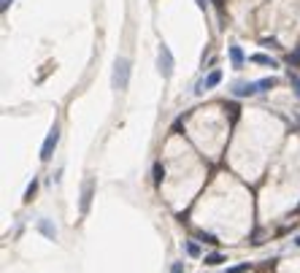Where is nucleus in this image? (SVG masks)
Wrapping results in <instances>:
<instances>
[{
  "label": "nucleus",
  "mask_w": 300,
  "mask_h": 273,
  "mask_svg": "<svg viewBox=\"0 0 300 273\" xmlns=\"http://www.w3.org/2000/svg\"><path fill=\"white\" fill-rule=\"evenodd\" d=\"M219 81H222V71H211L209 76H205V79L198 84V89H195V92H198V95H200V92H205V89H214Z\"/></svg>",
  "instance_id": "5"
},
{
  "label": "nucleus",
  "mask_w": 300,
  "mask_h": 273,
  "mask_svg": "<svg viewBox=\"0 0 300 273\" xmlns=\"http://www.w3.org/2000/svg\"><path fill=\"white\" fill-rule=\"evenodd\" d=\"M184 252L187 254H190V257H200V246H198V243H195V241H184Z\"/></svg>",
  "instance_id": "11"
},
{
  "label": "nucleus",
  "mask_w": 300,
  "mask_h": 273,
  "mask_svg": "<svg viewBox=\"0 0 300 273\" xmlns=\"http://www.w3.org/2000/svg\"><path fill=\"white\" fill-rule=\"evenodd\" d=\"M257 87H260V92H268V89H273V87H276V79H260V81H257Z\"/></svg>",
  "instance_id": "12"
},
{
  "label": "nucleus",
  "mask_w": 300,
  "mask_h": 273,
  "mask_svg": "<svg viewBox=\"0 0 300 273\" xmlns=\"http://www.w3.org/2000/svg\"><path fill=\"white\" fill-rule=\"evenodd\" d=\"M8 3H11V0H3V3H0V8H3V11H6V8H8Z\"/></svg>",
  "instance_id": "19"
},
{
  "label": "nucleus",
  "mask_w": 300,
  "mask_h": 273,
  "mask_svg": "<svg viewBox=\"0 0 300 273\" xmlns=\"http://www.w3.org/2000/svg\"><path fill=\"white\" fill-rule=\"evenodd\" d=\"M57 141H60V127L54 125V127L49 130V135H46L43 146H41V160H43V163H49V160H52L54 149H57Z\"/></svg>",
  "instance_id": "3"
},
{
  "label": "nucleus",
  "mask_w": 300,
  "mask_h": 273,
  "mask_svg": "<svg viewBox=\"0 0 300 273\" xmlns=\"http://www.w3.org/2000/svg\"><path fill=\"white\" fill-rule=\"evenodd\" d=\"M198 238H200V241H211V243H214V241H217V238H214V235H211V233H198Z\"/></svg>",
  "instance_id": "16"
},
{
  "label": "nucleus",
  "mask_w": 300,
  "mask_h": 273,
  "mask_svg": "<svg viewBox=\"0 0 300 273\" xmlns=\"http://www.w3.org/2000/svg\"><path fill=\"white\" fill-rule=\"evenodd\" d=\"M157 68H160L163 79H171L173 76L176 62H173V54H171V49H168V43H160V52H157Z\"/></svg>",
  "instance_id": "2"
},
{
  "label": "nucleus",
  "mask_w": 300,
  "mask_h": 273,
  "mask_svg": "<svg viewBox=\"0 0 300 273\" xmlns=\"http://www.w3.org/2000/svg\"><path fill=\"white\" fill-rule=\"evenodd\" d=\"M251 62H260V65H268V68H276V60L273 57H268V54H262V52H257V54H251V57H249Z\"/></svg>",
  "instance_id": "9"
},
{
  "label": "nucleus",
  "mask_w": 300,
  "mask_h": 273,
  "mask_svg": "<svg viewBox=\"0 0 300 273\" xmlns=\"http://www.w3.org/2000/svg\"><path fill=\"white\" fill-rule=\"evenodd\" d=\"M289 84H292V89L297 92V98H300V76H295V73H289Z\"/></svg>",
  "instance_id": "13"
},
{
  "label": "nucleus",
  "mask_w": 300,
  "mask_h": 273,
  "mask_svg": "<svg viewBox=\"0 0 300 273\" xmlns=\"http://www.w3.org/2000/svg\"><path fill=\"white\" fill-rule=\"evenodd\" d=\"M111 84H114V89H127V84H130V62H127L125 57H119V60L114 62Z\"/></svg>",
  "instance_id": "1"
},
{
  "label": "nucleus",
  "mask_w": 300,
  "mask_h": 273,
  "mask_svg": "<svg viewBox=\"0 0 300 273\" xmlns=\"http://www.w3.org/2000/svg\"><path fill=\"white\" fill-rule=\"evenodd\" d=\"M233 95H236V98H251V95H260V87H257V81L236 84V87H233Z\"/></svg>",
  "instance_id": "4"
},
{
  "label": "nucleus",
  "mask_w": 300,
  "mask_h": 273,
  "mask_svg": "<svg viewBox=\"0 0 300 273\" xmlns=\"http://www.w3.org/2000/svg\"><path fill=\"white\" fill-rule=\"evenodd\" d=\"M224 260H227V257H224L222 252H211V254H205V262H209V265H222Z\"/></svg>",
  "instance_id": "10"
},
{
  "label": "nucleus",
  "mask_w": 300,
  "mask_h": 273,
  "mask_svg": "<svg viewBox=\"0 0 300 273\" xmlns=\"http://www.w3.org/2000/svg\"><path fill=\"white\" fill-rule=\"evenodd\" d=\"M198 6H200V8H205V0H198Z\"/></svg>",
  "instance_id": "20"
},
{
  "label": "nucleus",
  "mask_w": 300,
  "mask_h": 273,
  "mask_svg": "<svg viewBox=\"0 0 300 273\" xmlns=\"http://www.w3.org/2000/svg\"><path fill=\"white\" fill-rule=\"evenodd\" d=\"M154 173H157V176H154V178H157V181H163V173H165V171H163V168H160V165H157V168H154Z\"/></svg>",
  "instance_id": "18"
},
{
  "label": "nucleus",
  "mask_w": 300,
  "mask_h": 273,
  "mask_svg": "<svg viewBox=\"0 0 300 273\" xmlns=\"http://www.w3.org/2000/svg\"><path fill=\"white\" fill-rule=\"evenodd\" d=\"M35 190H38V181H33L30 187H27V192H25V200H30V197L35 195Z\"/></svg>",
  "instance_id": "14"
},
{
  "label": "nucleus",
  "mask_w": 300,
  "mask_h": 273,
  "mask_svg": "<svg viewBox=\"0 0 300 273\" xmlns=\"http://www.w3.org/2000/svg\"><path fill=\"white\" fill-rule=\"evenodd\" d=\"M171 273H184V265H181V262H173V265H171Z\"/></svg>",
  "instance_id": "17"
},
{
  "label": "nucleus",
  "mask_w": 300,
  "mask_h": 273,
  "mask_svg": "<svg viewBox=\"0 0 300 273\" xmlns=\"http://www.w3.org/2000/svg\"><path fill=\"white\" fill-rule=\"evenodd\" d=\"M227 57H230V62H233V68H241L243 60H246V54H243V49H241L238 43H233L230 49H227Z\"/></svg>",
  "instance_id": "7"
},
{
  "label": "nucleus",
  "mask_w": 300,
  "mask_h": 273,
  "mask_svg": "<svg viewBox=\"0 0 300 273\" xmlns=\"http://www.w3.org/2000/svg\"><path fill=\"white\" fill-rule=\"evenodd\" d=\"M35 228H38V230H41V233H43V235H46V238H49V241H54V238H57V228H54V224H52L49 219H46V216H41Z\"/></svg>",
  "instance_id": "8"
},
{
  "label": "nucleus",
  "mask_w": 300,
  "mask_h": 273,
  "mask_svg": "<svg viewBox=\"0 0 300 273\" xmlns=\"http://www.w3.org/2000/svg\"><path fill=\"white\" fill-rule=\"evenodd\" d=\"M92 190H95V184H92V178H87V181H84V190H81V203H79V211H81V214H87V211H89Z\"/></svg>",
  "instance_id": "6"
},
{
  "label": "nucleus",
  "mask_w": 300,
  "mask_h": 273,
  "mask_svg": "<svg viewBox=\"0 0 300 273\" xmlns=\"http://www.w3.org/2000/svg\"><path fill=\"white\" fill-rule=\"evenodd\" d=\"M289 62H292V65H300V49L289 52Z\"/></svg>",
  "instance_id": "15"
}]
</instances>
